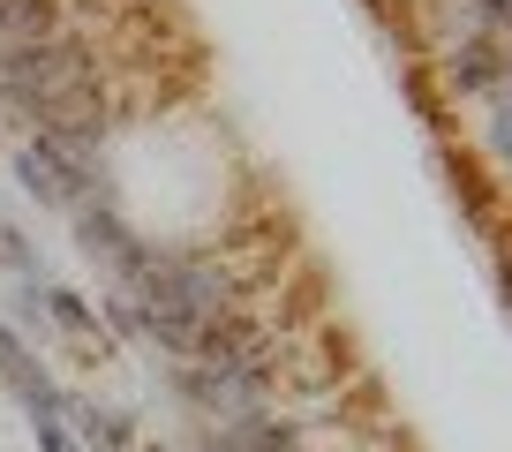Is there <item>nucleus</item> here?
<instances>
[{
	"label": "nucleus",
	"instance_id": "9",
	"mask_svg": "<svg viewBox=\"0 0 512 452\" xmlns=\"http://www.w3.org/2000/svg\"><path fill=\"white\" fill-rule=\"evenodd\" d=\"M136 452H144V445H136Z\"/></svg>",
	"mask_w": 512,
	"mask_h": 452
},
{
	"label": "nucleus",
	"instance_id": "6",
	"mask_svg": "<svg viewBox=\"0 0 512 452\" xmlns=\"http://www.w3.org/2000/svg\"><path fill=\"white\" fill-rule=\"evenodd\" d=\"M83 430V445L91 452H136V430H128V415H113V407H68Z\"/></svg>",
	"mask_w": 512,
	"mask_h": 452
},
{
	"label": "nucleus",
	"instance_id": "1",
	"mask_svg": "<svg viewBox=\"0 0 512 452\" xmlns=\"http://www.w3.org/2000/svg\"><path fill=\"white\" fill-rule=\"evenodd\" d=\"M83 76H98L91 53L76 38H31V46H0V106L16 113V121H46Z\"/></svg>",
	"mask_w": 512,
	"mask_h": 452
},
{
	"label": "nucleus",
	"instance_id": "4",
	"mask_svg": "<svg viewBox=\"0 0 512 452\" xmlns=\"http://www.w3.org/2000/svg\"><path fill=\"white\" fill-rule=\"evenodd\" d=\"M61 8L53 0H0V46H31V38H53Z\"/></svg>",
	"mask_w": 512,
	"mask_h": 452
},
{
	"label": "nucleus",
	"instance_id": "8",
	"mask_svg": "<svg viewBox=\"0 0 512 452\" xmlns=\"http://www.w3.org/2000/svg\"><path fill=\"white\" fill-rule=\"evenodd\" d=\"M38 430V452H76V437H68V422H31Z\"/></svg>",
	"mask_w": 512,
	"mask_h": 452
},
{
	"label": "nucleus",
	"instance_id": "5",
	"mask_svg": "<svg viewBox=\"0 0 512 452\" xmlns=\"http://www.w3.org/2000/svg\"><path fill=\"white\" fill-rule=\"evenodd\" d=\"M452 83H460V91H505V61H497V46L490 38H475V46H460L452 53Z\"/></svg>",
	"mask_w": 512,
	"mask_h": 452
},
{
	"label": "nucleus",
	"instance_id": "7",
	"mask_svg": "<svg viewBox=\"0 0 512 452\" xmlns=\"http://www.w3.org/2000/svg\"><path fill=\"white\" fill-rule=\"evenodd\" d=\"M0 264H8V272H23V279H38V257H31V242H23L16 226H0Z\"/></svg>",
	"mask_w": 512,
	"mask_h": 452
},
{
	"label": "nucleus",
	"instance_id": "3",
	"mask_svg": "<svg viewBox=\"0 0 512 452\" xmlns=\"http://www.w3.org/2000/svg\"><path fill=\"white\" fill-rule=\"evenodd\" d=\"M31 294H38V317H53L61 332H76V339H98V309L83 302L76 287H46V279H31ZM106 347V339H98Z\"/></svg>",
	"mask_w": 512,
	"mask_h": 452
},
{
	"label": "nucleus",
	"instance_id": "2",
	"mask_svg": "<svg viewBox=\"0 0 512 452\" xmlns=\"http://www.w3.org/2000/svg\"><path fill=\"white\" fill-rule=\"evenodd\" d=\"M211 452H294V422H272L264 407L234 422H211Z\"/></svg>",
	"mask_w": 512,
	"mask_h": 452
}]
</instances>
